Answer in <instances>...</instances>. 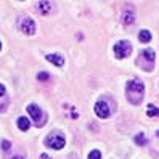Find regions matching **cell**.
<instances>
[{"mask_svg": "<svg viewBox=\"0 0 159 159\" xmlns=\"http://www.w3.org/2000/svg\"><path fill=\"white\" fill-rule=\"evenodd\" d=\"M148 116L149 117H157L159 116V109L154 105H148Z\"/></svg>", "mask_w": 159, "mask_h": 159, "instance_id": "5bb4252c", "label": "cell"}, {"mask_svg": "<svg viewBox=\"0 0 159 159\" xmlns=\"http://www.w3.org/2000/svg\"><path fill=\"white\" fill-rule=\"evenodd\" d=\"M37 79H39L40 82H47V80L50 79V76L47 72H39V74H37Z\"/></svg>", "mask_w": 159, "mask_h": 159, "instance_id": "2e32d148", "label": "cell"}, {"mask_svg": "<svg viewBox=\"0 0 159 159\" xmlns=\"http://www.w3.org/2000/svg\"><path fill=\"white\" fill-rule=\"evenodd\" d=\"M114 53H116V57L119 60H122V58H127L130 53H132V45H130L127 40H120L114 45Z\"/></svg>", "mask_w": 159, "mask_h": 159, "instance_id": "8992f818", "label": "cell"}, {"mask_svg": "<svg viewBox=\"0 0 159 159\" xmlns=\"http://www.w3.org/2000/svg\"><path fill=\"white\" fill-rule=\"evenodd\" d=\"M125 92H127V100L132 105H140L143 101V95H145V84L138 79H132L127 82L125 85Z\"/></svg>", "mask_w": 159, "mask_h": 159, "instance_id": "6da1fadb", "label": "cell"}, {"mask_svg": "<svg viewBox=\"0 0 159 159\" xmlns=\"http://www.w3.org/2000/svg\"><path fill=\"white\" fill-rule=\"evenodd\" d=\"M122 23H124V26H132L134 23H135V13H134V8H130V7H127L125 10H124V13H122Z\"/></svg>", "mask_w": 159, "mask_h": 159, "instance_id": "9c48e42d", "label": "cell"}, {"mask_svg": "<svg viewBox=\"0 0 159 159\" xmlns=\"http://www.w3.org/2000/svg\"><path fill=\"white\" fill-rule=\"evenodd\" d=\"M114 106H116V105H114L113 100L108 98V97H103V98H100V100L97 101V105H95V113H97L98 117L106 119V117H109L111 114H113Z\"/></svg>", "mask_w": 159, "mask_h": 159, "instance_id": "7a4b0ae2", "label": "cell"}, {"mask_svg": "<svg viewBox=\"0 0 159 159\" xmlns=\"http://www.w3.org/2000/svg\"><path fill=\"white\" fill-rule=\"evenodd\" d=\"M27 113H29V116L34 119V122H35L37 127H42L45 124V114L37 105H29L27 106Z\"/></svg>", "mask_w": 159, "mask_h": 159, "instance_id": "5b68a950", "label": "cell"}, {"mask_svg": "<svg viewBox=\"0 0 159 159\" xmlns=\"http://www.w3.org/2000/svg\"><path fill=\"white\" fill-rule=\"evenodd\" d=\"M138 39H140V42H149V40H151V34H149V31L143 29V31H140Z\"/></svg>", "mask_w": 159, "mask_h": 159, "instance_id": "4fadbf2b", "label": "cell"}, {"mask_svg": "<svg viewBox=\"0 0 159 159\" xmlns=\"http://www.w3.org/2000/svg\"><path fill=\"white\" fill-rule=\"evenodd\" d=\"M156 135H157V137H159V130H157V132H156Z\"/></svg>", "mask_w": 159, "mask_h": 159, "instance_id": "44dd1931", "label": "cell"}, {"mask_svg": "<svg viewBox=\"0 0 159 159\" xmlns=\"http://www.w3.org/2000/svg\"><path fill=\"white\" fill-rule=\"evenodd\" d=\"M18 127H20V130H23V132L29 130V119H26V117H20V119H18Z\"/></svg>", "mask_w": 159, "mask_h": 159, "instance_id": "7c38bea8", "label": "cell"}, {"mask_svg": "<svg viewBox=\"0 0 159 159\" xmlns=\"http://www.w3.org/2000/svg\"><path fill=\"white\" fill-rule=\"evenodd\" d=\"M146 142H148V140H146L145 134H138V135L135 137V143H137L138 146H143V145H145Z\"/></svg>", "mask_w": 159, "mask_h": 159, "instance_id": "9a60e30c", "label": "cell"}, {"mask_svg": "<svg viewBox=\"0 0 159 159\" xmlns=\"http://www.w3.org/2000/svg\"><path fill=\"white\" fill-rule=\"evenodd\" d=\"M45 145L48 148H53V149H61L64 145H66V138H64L61 134H50L48 137L45 138Z\"/></svg>", "mask_w": 159, "mask_h": 159, "instance_id": "277c9868", "label": "cell"}, {"mask_svg": "<svg viewBox=\"0 0 159 159\" xmlns=\"http://www.w3.org/2000/svg\"><path fill=\"white\" fill-rule=\"evenodd\" d=\"M10 148H11V143L8 142V140H3V142H2V149H3V151H8Z\"/></svg>", "mask_w": 159, "mask_h": 159, "instance_id": "ac0fdd59", "label": "cell"}, {"mask_svg": "<svg viewBox=\"0 0 159 159\" xmlns=\"http://www.w3.org/2000/svg\"><path fill=\"white\" fill-rule=\"evenodd\" d=\"M37 8H39V11L42 15H45V16H48V15H52L55 11V5H53V2H50V0H40Z\"/></svg>", "mask_w": 159, "mask_h": 159, "instance_id": "ba28073f", "label": "cell"}, {"mask_svg": "<svg viewBox=\"0 0 159 159\" xmlns=\"http://www.w3.org/2000/svg\"><path fill=\"white\" fill-rule=\"evenodd\" d=\"M20 29L24 32V34H27V35H32L34 32H35V23L31 20V18H27V16H24V18H21L20 20Z\"/></svg>", "mask_w": 159, "mask_h": 159, "instance_id": "52a82bcc", "label": "cell"}, {"mask_svg": "<svg viewBox=\"0 0 159 159\" xmlns=\"http://www.w3.org/2000/svg\"><path fill=\"white\" fill-rule=\"evenodd\" d=\"M154 60H156V55H154V50L148 48V50H143L138 57V61L137 64L142 69H146V71H153V66H154Z\"/></svg>", "mask_w": 159, "mask_h": 159, "instance_id": "3957f363", "label": "cell"}, {"mask_svg": "<svg viewBox=\"0 0 159 159\" xmlns=\"http://www.w3.org/2000/svg\"><path fill=\"white\" fill-rule=\"evenodd\" d=\"M89 159H101V153L98 149H93V151L89 154Z\"/></svg>", "mask_w": 159, "mask_h": 159, "instance_id": "e0dca14e", "label": "cell"}, {"mask_svg": "<svg viewBox=\"0 0 159 159\" xmlns=\"http://www.w3.org/2000/svg\"><path fill=\"white\" fill-rule=\"evenodd\" d=\"M0 50H2V42H0Z\"/></svg>", "mask_w": 159, "mask_h": 159, "instance_id": "ffe728a7", "label": "cell"}, {"mask_svg": "<svg viewBox=\"0 0 159 159\" xmlns=\"http://www.w3.org/2000/svg\"><path fill=\"white\" fill-rule=\"evenodd\" d=\"M47 60H48L50 63H53L55 66H58V68H61L63 64H64V58L61 57V55H55V53H48V55H47Z\"/></svg>", "mask_w": 159, "mask_h": 159, "instance_id": "30bf717a", "label": "cell"}, {"mask_svg": "<svg viewBox=\"0 0 159 159\" xmlns=\"http://www.w3.org/2000/svg\"><path fill=\"white\" fill-rule=\"evenodd\" d=\"M13 159H23V156H13Z\"/></svg>", "mask_w": 159, "mask_h": 159, "instance_id": "d6986e66", "label": "cell"}, {"mask_svg": "<svg viewBox=\"0 0 159 159\" xmlns=\"http://www.w3.org/2000/svg\"><path fill=\"white\" fill-rule=\"evenodd\" d=\"M7 105H8L7 92H5V87L0 84V111H5L7 109Z\"/></svg>", "mask_w": 159, "mask_h": 159, "instance_id": "8fae6325", "label": "cell"}]
</instances>
